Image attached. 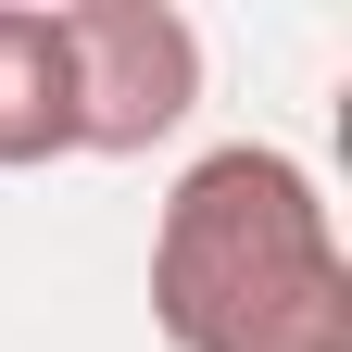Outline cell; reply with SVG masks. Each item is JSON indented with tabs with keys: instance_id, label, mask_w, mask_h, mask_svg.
<instances>
[{
	"instance_id": "7a4b0ae2",
	"label": "cell",
	"mask_w": 352,
	"mask_h": 352,
	"mask_svg": "<svg viewBox=\"0 0 352 352\" xmlns=\"http://www.w3.org/2000/svg\"><path fill=\"white\" fill-rule=\"evenodd\" d=\"M63 76H76V151H151L201 101V38L176 0H63Z\"/></svg>"
},
{
	"instance_id": "3957f363",
	"label": "cell",
	"mask_w": 352,
	"mask_h": 352,
	"mask_svg": "<svg viewBox=\"0 0 352 352\" xmlns=\"http://www.w3.org/2000/svg\"><path fill=\"white\" fill-rule=\"evenodd\" d=\"M76 151V76L63 25L38 0H0V164H63Z\"/></svg>"
},
{
	"instance_id": "6da1fadb",
	"label": "cell",
	"mask_w": 352,
	"mask_h": 352,
	"mask_svg": "<svg viewBox=\"0 0 352 352\" xmlns=\"http://www.w3.org/2000/svg\"><path fill=\"white\" fill-rule=\"evenodd\" d=\"M151 327L176 352H352V252L289 151L227 139L151 227Z\"/></svg>"
}]
</instances>
